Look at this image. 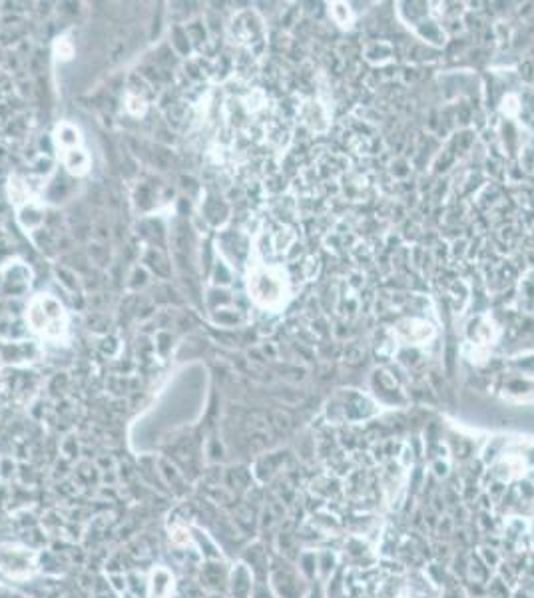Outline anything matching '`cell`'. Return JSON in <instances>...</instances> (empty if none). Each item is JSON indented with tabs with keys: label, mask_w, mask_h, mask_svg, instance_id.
Returning <instances> with one entry per match:
<instances>
[{
	"label": "cell",
	"mask_w": 534,
	"mask_h": 598,
	"mask_svg": "<svg viewBox=\"0 0 534 598\" xmlns=\"http://www.w3.org/2000/svg\"><path fill=\"white\" fill-rule=\"evenodd\" d=\"M26 321L32 331L46 338H58L66 331V313L58 301L50 295H38L32 299Z\"/></svg>",
	"instance_id": "obj_1"
},
{
	"label": "cell",
	"mask_w": 534,
	"mask_h": 598,
	"mask_svg": "<svg viewBox=\"0 0 534 598\" xmlns=\"http://www.w3.org/2000/svg\"><path fill=\"white\" fill-rule=\"evenodd\" d=\"M36 552L29 547H12V544H0V572L10 579H29L34 574L38 567Z\"/></svg>",
	"instance_id": "obj_2"
},
{
	"label": "cell",
	"mask_w": 534,
	"mask_h": 598,
	"mask_svg": "<svg viewBox=\"0 0 534 598\" xmlns=\"http://www.w3.org/2000/svg\"><path fill=\"white\" fill-rule=\"evenodd\" d=\"M227 582H230V572L225 569L224 562H220V560L202 562L200 574H197V584L202 589L207 590L210 594H220L227 587Z\"/></svg>",
	"instance_id": "obj_3"
},
{
	"label": "cell",
	"mask_w": 534,
	"mask_h": 598,
	"mask_svg": "<svg viewBox=\"0 0 534 598\" xmlns=\"http://www.w3.org/2000/svg\"><path fill=\"white\" fill-rule=\"evenodd\" d=\"M250 291L253 299L262 305H273L279 299V281L267 271H257L250 280Z\"/></svg>",
	"instance_id": "obj_4"
},
{
	"label": "cell",
	"mask_w": 534,
	"mask_h": 598,
	"mask_svg": "<svg viewBox=\"0 0 534 598\" xmlns=\"http://www.w3.org/2000/svg\"><path fill=\"white\" fill-rule=\"evenodd\" d=\"M174 589V574L165 567H155L148 579V598H172Z\"/></svg>",
	"instance_id": "obj_5"
},
{
	"label": "cell",
	"mask_w": 534,
	"mask_h": 598,
	"mask_svg": "<svg viewBox=\"0 0 534 598\" xmlns=\"http://www.w3.org/2000/svg\"><path fill=\"white\" fill-rule=\"evenodd\" d=\"M230 592L233 598H252L253 592V574L245 564H235V569L230 572Z\"/></svg>",
	"instance_id": "obj_6"
},
{
	"label": "cell",
	"mask_w": 534,
	"mask_h": 598,
	"mask_svg": "<svg viewBox=\"0 0 534 598\" xmlns=\"http://www.w3.org/2000/svg\"><path fill=\"white\" fill-rule=\"evenodd\" d=\"M243 564L252 570L253 577H257L260 582L269 570V559H267V550L262 542H253L252 547L243 550Z\"/></svg>",
	"instance_id": "obj_7"
},
{
	"label": "cell",
	"mask_w": 534,
	"mask_h": 598,
	"mask_svg": "<svg viewBox=\"0 0 534 598\" xmlns=\"http://www.w3.org/2000/svg\"><path fill=\"white\" fill-rule=\"evenodd\" d=\"M192 531V539H194L197 552L204 557L205 560H220L222 559V550L217 547V542L212 534H207L204 531V527H190Z\"/></svg>",
	"instance_id": "obj_8"
},
{
	"label": "cell",
	"mask_w": 534,
	"mask_h": 598,
	"mask_svg": "<svg viewBox=\"0 0 534 598\" xmlns=\"http://www.w3.org/2000/svg\"><path fill=\"white\" fill-rule=\"evenodd\" d=\"M160 473H162L164 482L170 485V489H172V492H174L175 497H184V495H188V491H190L188 481H185L184 473L178 471L174 465L162 461V471H160Z\"/></svg>",
	"instance_id": "obj_9"
},
{
	"label": "cell",
	"mask_w": 534,
	"mask_h": 598,
	"mask_svg": "<svg viewBox=\"0 0 534 598\" xmlns=\"http://www.w3.org/2000/svg\"><path fill=\"white\" fill-rule=\"evenodd\" d=\"M64 164L72 174H84L88 170V156L80 148H70L64 152Z\"/></svg>",
	"instance_id": "obj_10"
},
{
	"label": "cell",
	"mask_w": 534,
	"mask_h": 598,
	"mask_svg": "<svg viewBox=\"0 0 534 598\" xmlns=\"http://www.w3.org/2000/svg\"><path fill=\"white\" fill-rule=\"evenodd\" d=\"M225 482L230 485L227 487L230 491H245V489H250L252 473L247 469H230L227 477H225Z\"/></svg>",
	"instance_id": "obj_11"
},
{
	"label": "cell",
	"mask_w": 534,
	"mask_h": 598,
	"mask_svg": "<svg viewBox=\"0 0 534 598\" xmlns=\"http://www.w3.org/2000/svg\"><path fill=\"white\" fill-rule=\"evenodd\" d=\"M363 358H365V349L359 348V345H349V348L345 349V359H347V363L357 365V363L363 361Z\"/></svg>",
	"instance_id": "obj_12"
},
{
	"label": "cell",
	"mask_w": 534,
	"mask_h": 598,
	"mask_svg": "<svg viewBox=\"0 0 534 598\" xmlns=\"http://www.w3.org/2000/svg\"><path fill=\"white\" fill-rule=\"evenodd\" d=\"M273 427H275L277 431L287 433V431L292 429V417L287 415V413H275V423H273Z\"/></svg>",
	"instance_id": "obj_13"
},
{
	"label": "cell",
	"mask_w": 534,
	"mask_h": 598,
	"mask_svg": "<svg viewBox=\"0 0 534 598\" xmlns=\"http://www.w3.org/2000/svg\"><path fill=\"white\" fill-rule=\"evenodd\" d=\"M252 598H275V597H273L272 592L267 590V587H265L263 582H257V584L253 587Z\"/></svg>",
	"instance_id": "obj_14"
},
{
	"label": "cell",
	"mask_w": 534,
	"mask_h": 598,
	"mask_svg": "<svg viewBox=\"0 0 534 598\" xmlns=\"http://www.w3.org/2000/svg\"><path fill=\"white\" fill-rule=\"evenodd\" d=\"M523 70H525V78L526 80H533L534 78V64L533 62H525V64H523V66H520V72H523Z\"/></svg>",
	"instance_id": "obj_15"
},
{
	"label": "cell",
	"mask_w": 534,
	"mask_h": 598,
	"mask_svg": "<svg viewBox=\"0 0 534 598\" xmlns=\"http://www.w3.org/2000/svg\"><path fill=\"white\" fill-rule=\"evenodd\" d=\"M207 598H220V594H212V597H207Z\"/></svg>",
	"instance_id": "obj_16"
}]
</instances>
